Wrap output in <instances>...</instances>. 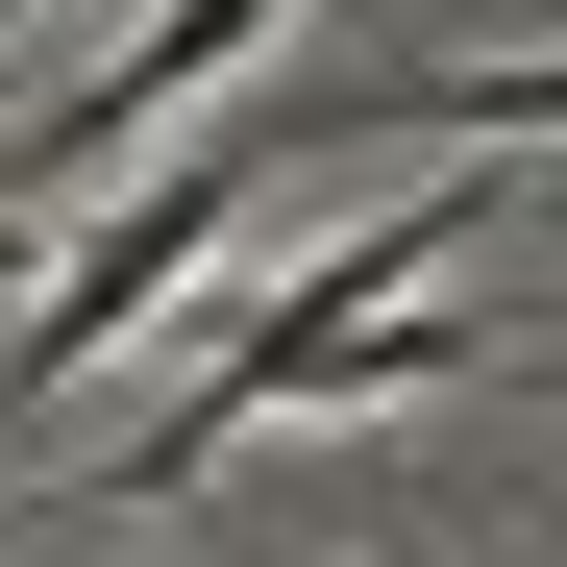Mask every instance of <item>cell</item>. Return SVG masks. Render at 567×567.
Returning <instances> with one entry per match:
<instances>
[{
    "label": "cell",
    "instance_id": "obj_1",
    "mask_svg": "<svg viewBox=\"0 0 567 567\" xmlns=\"http://www.w3.org/2000/svg\"><path fill=\"white\" fill-rule=\"evenodd\" d=\"M420 247H468V198H370V223H321L271 297L148 395V444H74V494H198V468L247 444V420H395V395H468L494 346H444V321H395V271Z\"/></svg>",
    "mask_w": 567,
    "mask_h": 567
},
{
    "label": "cell",
    "instance_id": "obj_2",
    "mask_svg": "<svg viewBox=\"0 0 567 567\" xmlns=\"http://www.w3.org/2000/svg\"><path fill=\"white\" fill-rule=\"evenodd\" d=\"M247 198H271V124H198V148H173L148 198H124L100 247H74L50 297H25V321H0V420H50V395H74V370H100V346H124V321H148L173 271H198V247L247 223Z\"/></svg>",
    "mask_w": 567,
    "mask_h": 567
},
{
    "label": "cell",
    "instance_id": "obj_3",
    "mask_svg": "<svg viewBox=\"0 0 567 567\" xmlns=\"http://www.w3.org/2000/svg\"><path fill=\"white\" fill-rule=\"evenodd\" d=\"M271 25H297V0H148V25H124V50H74V74H50V100H25V124H0V223H25V198H74V173H100V148H148L173 100H223V74H247Z\"/></svg>",
    "mask_w": 567,
    "mask_h": 567
},
{
    "label": "cell",
    "instance_id": "obj_4",
    "mask_svg": "<svg viewBox=\"0 0 567 567\" xmlns=\"http://www.w3.org/2000/svg\"><path fill=\"white\" fill-rule=\"evenodd\" d=\"M395 124H567V50H468V74H420Z\"/></svg>",
    "mask_w": 567,
    "mask_h": 567
},
{
    "label": "cell",
    "instance_id": "obj_5",
    "mask_svg": "<svg viewBox=\"0 0 567 567\" xmlns=\"http://www.w3.org/2000/svg\"><path fill=\"white\" fill-rule=\"evenodd\" d=\"M0 25H25V0H0Z\"/></svg>",
    "mask_w": 567,
    "mask_h": 567
}]
</instances>
